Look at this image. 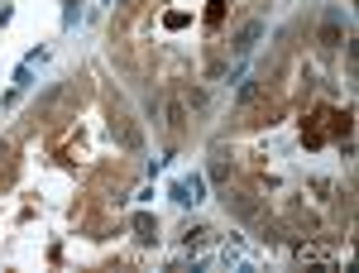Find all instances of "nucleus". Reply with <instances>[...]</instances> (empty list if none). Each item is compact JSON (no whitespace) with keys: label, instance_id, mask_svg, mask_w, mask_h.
<instances>
[{"label":"nucleus","instance_id":"1","mask_svg":"<svg viewBox=\"0 0 359 273\" xmlns=\"http://www.w3.org/2000/svg\"><path fill=\"white\" fill-rule=\"evenodd\" d=\"M201 192H206V182H201V178H182V182H172V187H168V197H172V201H177V206H196V201H201Z\"/></svg>","mask_w":359,"mask_h":273},{"label":"nucleus","instance_id":"2","mask_svg":"<svg viewBox=\"0 0 359 273\" xmlns=\"http://www.w3.org/2000/svg\"><path fill=\"white\" fill-rule=\"evenodd\" d=\"M259 34H264V25H259V20H254V25H245V29H240V34H235V44H230V48H235V58H245L249 48L259 44Z\"/></svg>","mask_w":359,"mask_h":273},{"label":"nucleus","instance_id":"3","mask_svg":"<svg viewBox=\"0 0 359 273\" xmlns=\"http://www.w3.org/2000/svg\"><path fill=\"white\" fill-rule=\"evenodd\" d=\"M135 235L144 240V245H154V240H158V220L154 216H135Z\"/></svg>","mask_w":359,"mask_h":273},{"label":"nucleus","instance_id":"4","mask_svg":"<svg viewBox=\"0 0 359 273\" xmlns=\"http://www.w3.org/2000/svg\"><path fill=\"white\" fill-rule=\"evenodd\" d=\"M168 125H172V130H182V125H187V106H182L177 96L168 101Z\"/></svg>","mask_w":359,"mask_h":273},{"label":"nucleus","instance_id":"5","mask_svg":"<svg viewBox=\"0 0 359 273\" xmlns=\"http://www.w3.org/2000/svg\"><path fill=\"white\" fill-rule=\"evenodd\" d=\"M206 240H211V230H206V225H196V230H187V235H182V245H187V249H201Z\"/></svg>","mask_w":359,"mask_h":273},{"label":"nucleus","instance_id":"6","mask_svg":"<svg viewBox=\"0 0 359 273\" xmlns=\"http://www.w3.org/2000/svg\"><path fill=\"white\" fill-rule=\"evenodd\" d=\"M321 39H326V44H340V15H326V29H321Z\"/></svg>","mask_w":359,"mask_h":273}]
</instances>
